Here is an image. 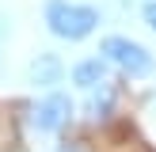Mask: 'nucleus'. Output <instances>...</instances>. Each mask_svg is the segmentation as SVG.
Listing matches in <instances>:
<instances>
[{"instance_id": "1", "label": "nucleus", "mask_w": 156, "mask_h": 152, "mask_svg": "<svg viewBox=\"0 0 156 152\" xmlns=\"http://www.w3.org/2000/svg\"><path fill=\"white\" fill-rule=\"evenodd\" d=\"M103 23V12L91 4H76V0H46V27L61 42H84L91 38Z\"/></svg>"}, {"instance_id": "2", "label": "nucleus", "mask_w": 156, "mask_h": 152, "mask_svg": "<svg viewBox=\"0 0 156 152\" xmlns=\"http://www.w3.org/2000/svg\"><path fill=\"white\" fill-rule=\"evenodd\" d=\"M99 53H103V57L111 61V65L118 68V72L133 76V80H141V76H149L152 68H156L152 53L145 50L141 42H133V38H126V34H107L103 42H99Z\"/></svg>"}, {"instance_id": "3", "label": "nucleus", "mask_w": 156, "mask_h": 152, "mask_svg": "<svg viewBox=\"0 0 156 152\" xmlns=\"http://www.w3.org/2000/svg\"><path fill=\"white\" fill-rule=\"evenodd\" d=\"M73 114H76L73 99L61 95V91H50V95L30 110V126H34L38 133H61V129L73 122Z\"/></svg>"}, {"instance_id": "4", "label": "nucleus", "mask_w": 156, "mask_h": 152, "mask_svg": "<svg viewBox=\"0 0 156 152\" xmlns=\"http://www.w3.org/2000/svg\"><path fill=\"white\" fill-rule=\"evenodd\" d=\"M107 68H111V61L99 53V57H84V61H76L69 76H73L76 88L91 91V88H99V84H107Z\"/></svg>"}, {"instance_id": "5", "label": "nucleus", "mask_w": 156, "mask_h": 152, "mask_svg": "<svg viewBox=\"0 0 156 152\" xmlns=\"http://www.w3.org/2000/svg\"><path fill=\"white\" fill-rule=\"evenodd\" d=\"M27 76H30L34 88H53V84H61V76H65V65H61L57 53H38V57L30 61Z\"/></svg>"}, {"instance_id": "6", "label": "nucleus", "mask_w": 156, "mask_h": 152, "mask_svg": "<svg viewBox=\"0 0 156 152\" xmlns=\"http://www.w3.org/2000/svg\"><path fill=\"white\" fill-rule=\"evenodd\" d=\"M141 15H145V23H149V30L156 34V0H145V8H141Z\"/></svg>"}, {"instance_id": "7", "label": "nucleus", "mask_w": 156, "mask_h": 152, "mask_svg": "<svg viewBox=\"0 0 156 152\" xmlns=\"http://www.w3.org/2000/svg\"><path fill=\"white\" fill-rule=\"evenodd\" d=\"M57 152H80V148H76V144H65V148H57Z\"/></svg>"}]
</instances>
